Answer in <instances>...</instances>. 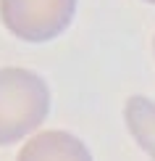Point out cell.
I'll return each instance as SVG.
<instances>
[{"label": "cell", "instance_id": "cell-1", "mask_svg": "<svg viewBox=\"0 0 155 161\" xmlns=\"http://www.w3.org/2000/svg\"><path fill=\"white\" fill-rule=\"evenodd\" d=\"M53 106L50 85L26 66H0V148L39 132Z\"/></svg>", "mask_w": 155, "mask_h": 161}, {"label": "cell", "instance_id": "cell-2", "mask_svg": "<svg viewBox=\"0 0 155 161\" xmlns=\"http://www.w3.org/2000/svg\"><path fill=\"white\" fill-rule=\"evenodd\" d=\"M79 0H0V24L21 42L42 45L74 24Z\"/></svg>", "mask_w": 155, "mask_h": 161}, {"label": "cell", "instance_id": "cell-3", "mask_svg": "<svg viewBox=\"0 0 155 161\" xmlns=\"http://www.w3.org/2000/svg\"><path fill=\"white\" fill-rule=\"evenodd\" d=\"M16 161H95L90 145L69 130H39L24 140Z\"/></svg>", "mask_w": 155, "mask_h": 161}, {"label": "cell", "instance_id": "cell-4", "mask_svg": "<svg viewBox=\"0 0 155 161\" xmlns=\"http://www.w3.org/2000/svg\"><path fill=\"white\" fill-rule=\"evenodd\" d=\"M124 124L132 140L150 161H155V100L147 95H132L124 103Z\"/></svg>", "mask_w": 155, "mask_h": 161}, {"label": "cell", "instance_id": "cell-5", "mask_svg": "<svg viewBox=\"0 0 155 161\" xmlns=\"http://www.w3.org/2000/svg\"><path fill=\"white\" fill-rule=\"evenodd\" d=\"M142 3H150V5H155V0H142Z\"/></svg>", "mask_w": 155, "mask_h": 161}, {"label": "cell", "instance_id": "cell-6", "mask_svg": "<svg viewBox=\"0 0 155 161\" xmlns=\"http://www.w3.org/2000/svg\"><path fill=\"white\" fill-rule=\"evenodd\" d=\"M152 53H155V37H152Z\"/></svg>", "mask_w": 155, "mask_h": 161}]
</instances>
